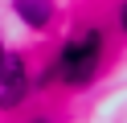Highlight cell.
I'll use <instances>...</instances> for the list:
<instances>
[{
	"label": "cell",
	"instance_id": "6da1fadb",
	"mask_svg": "<svg viewBox=\"0 0 127 123\" xmlns=\"http://www.w3.org/2000/svg\"><path fill=\"white\" fill-rule=\"evenodd\" d=\"M98 62H102V29H86L78 41H70L62 49L58 66H53V78H62L66 86H86L98 70Z\"/></svg>",
	"mask_w": 127,
	"mask_h": 123
},
{
	"label": "cell",
	"instance_id": "7a4b0ae2",
	"mask_svg": "<svg viewBox=\"0 0 127 123\" xmlns=\"http://www.w3.org/2000/svg\"><path fill=\"white\" fill-rule=\"evenodd\" d=\"M29 78H25V62L17 53H4L0 57V107H17L21 94H25Z\"/></svg>",
	"mask_w": 127,
	"mask_h": 123
},
{
	"label": "cell",
	"instance_id": "3957f363",
	"mask_svg": "<svg viewBox=\"0 0 127 123\" xmlns=\"http://www.w3.org/2000/svg\"><path fill=\"white\" fill-rule=\"evenodd\" d=\"M17 12L25 25H45L53 16V4H45V0H17Z\"/></svg>",
	"mask_w": 127,
	"mask_h": 123
},
{
	"label": "cell",
	"instance_id": "277c9868",
	"mask_svg": "<svg viewBox=\"0 0 127 123\" xmlns=\"http://www.w3.org/2000/svg\"><path fill=\"white\" fill-rule=\"evenodd\" d=\"M123 29H127V4H123Z\"/></svg>",
	"mask_w": 127,
	"mask_h": 123
},
{
	"label": "cell",
	"instance_id": "5b68a950",
	"mask_svg": "<svg viewBox=\"0 0 127 123\" xmlns=\"http://www.w3.org/2000/svg\"><path fill=\"white\" fill-rule=\"evenodd\" d=\"M0 57H4V45H0Z\"/></svg>",
	"mask_w": 127,
	"mask_h": 123
}]
</instances>
